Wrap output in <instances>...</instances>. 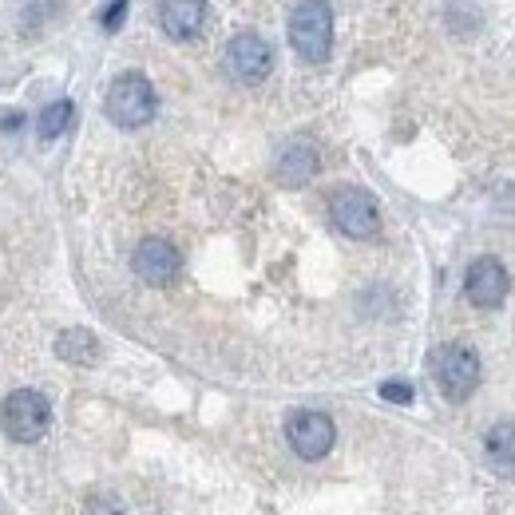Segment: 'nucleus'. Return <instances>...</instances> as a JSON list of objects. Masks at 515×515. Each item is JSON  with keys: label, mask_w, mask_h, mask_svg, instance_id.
I'll return each instance as SVG.
<instances>
[{"label": "nucleus", "mask_w": 515, "mask_h": 515, "mask_svg": "<svg viewBox=\"0 0 515 515\" xmlns=\"http://www.w3.org/2000/svg\"><path fill=\"white\" fill-rule=\"evenodd\" d=\"M432 381H436V389H440L452 405L468 401V397L476 393V385H480V357H476V349H468V345H460V341L440 345V349L432 353Z\"/></svg>", "instance_id": "nucleus-1"}, {"label": "nucleus", "mask_w": 515, "mask_h": 515, "mask_svg": "<svg viewBox=\"0 0 515 515\" xmlns=\"http://www.w3.org/2000/svg\"><path fill=\"white\" fill-rule=\"evenodd\" d=\"M290 44L309 64L329 60V48H333V8H329V0H302L294 8V16H290Z\"/></svg>", "instance_id": "nucleus-2"}, {"label": "nucleus", "mask_w": 515, "mask_h": 515, "mask_svg": "<svg viewBox=\"0 0 515 515\" xmlns=\"http://www.w3.org/2000/svg\"><path fill=\"white\" fill-rule=\"evenodd\" d=\"M155 107H159L155 88H151V80L143 72H123L111 84L107 100H103L107 119L119 123V127H143V123H151L155 119Z\"/></svg>", "instance_id": "nucleus-3"}, {"label": "nucleus", "mask_w": 515, "mask_h": 515, "mask_svg": "<svg viewBox=\"0 0 515 515\" xmlns=\"http://www.w3.org/2000/svg\"><path fill=\"white\" fill-rule=\"evenodd\" d=\"M48 424H52V409L36 389H16L0 409V428L16 444H36L48 432Z\"/></svg>", "instance_id": "nucleus-4"}, {"label": "nucleus", "mask_w": 515, "mask_h": 515, "mask_svg": "<svg viewBox=\"0 0 515 515\" xmlns=\"http://www.w3.org/2000/svg\"><path fill=\"white\" fill-rule=\"evenodd\" d=\"M329 214L337 222V230H345L349 238H373L381 230V210L377 199L361 187H341L329 203Z\"/></svg>", "instance_id": "nucleus-5"}, {"label": "nucleus", "mask_w": 515, "mask_h": 515, "mask_svg": "<svg viewBox=\"0 0 515 515\" xmlns=\"http://www.w3.org/2000/svg\"><path fill=\"white\" fill-rule=\"evenodd\" d=\"M274 68V48L258 32H238L226 48V72L242 84H262Z\"/></svg>", "instance_id": "nucleus-6"}, {"label": "nucleus", "mask_w": 515, "mask_h": 515, "mask_svg": "<svg viewBox=\"0 0 515 515\" xmlns=\"http://www.w3.org/2000/svg\"><path fill=\"white\" fill-rule=\"evenodd\" d=\"M286 440L302 460H321L333 448L337 428H333V420L325 412H294L286 420Z\"/></svg>", "instance_id": "nucleus-7"}, {"label": "nucleus", "mask_w": 515, "mask_h": 515, "mask_svg": "<svg viewBox=\"0 0 515 515\" xmlns=\"http://www.w3.org/2000/svg\"><path fill=\"white\" fill-rule=\"evenodd\" d=\"M179 266H183V258H179V250H175L167 238H143L139 250L131 254V270H135L147 286H167V282H175Z\"/></svg>", "instance_id": "nucleus-8"}, {"label": "nucleus", "mask_w": 515, "mask_h": 515, "mask_svg": "<svg viewBox=\"0 0 515 515\" xmlns=\"http://www.w3.org/2000/svg\"><path fill=\"white\" fill-rule=\"evenodd\" d=\"M464 290H468V302H472V306L496 309L504 298H508L512 278H508V270H504V262H500V258H476V262L468 266V282H464Z\"/></svg>", "instance_id": "nucleus-9"}, {"label": "nucleus", "mask_w": 515, "mask_h": 515, "mask_svg": "<svg viewBox=\"0 0 515 515\" xmlns=\"http://www.w3.org/2000/svg\"><path fill=\"white\" fill-rule=\"evenodd\" d=\"M159 24L171 40H191L206 24V0H163Z\"/></svg>", "instance_id": "nucleus-10"}, {"label": "nucleus", "mask_w": 515, "mask_h": 515, "mask_svg": "<svg viewBox=\"0 0 515 515\" xmlns=\"http://www.w3.org/2000/svg\"><path fill=\"white\" fill-rule=\"evenodd\" d=\"M317 167H321L317 147L306 143V139H298V143H290V147L282 151V159H278V179H282L286 187H306L309 179L317 175Z\"/></svg>", "instance_id": "nucleus-11"}, {"label": "nucleus", "mask_w": 515, "mask_h": 515, "mask_svg": "<svg viewBox=\"0 0 515 515\" xmlns=\"http://www.w3.org/2000/svg\"><path fill=\"white\" fill-rule=\"evenodd\" d=\"M56 353H60L68 365H96V361H100V341H96V333H88V329H64L60 341H56Z\"/></svg>", "instance_id": "nucleus-12"}, {"label": "nucleus", "mask_w": 515, "mask_h": 515, "mask_svg": "<svg viewBox=\"0 0 515 515\" xmlns=\"http://www.w3.org/2000/svg\"><path fill=\"white\" fill-rule=\"evenodd\" d=\"M488 460H492L496 472L515 476V420H500L488 432Z\"/></svg>", "instance_id": "nucleus-13"}, {"label": "nucleus", "mask_w": 515, "mask_h": 515, "mask_svg": "<svg viewBox=\"0 0 515 515\" xmlns=\"http://www.w3.org/2000/svg\"><path fill=\"white\" fill-rule=\"evenodd\" d=\"M72 100H56L44 107V115H40V139H56V135H64L68 131V123H72Z\"/></svg>", "instance_id": "nucleus-14"}, {"label": "nucleus", "mask_w": 515, "mask_h": 515, "mask_svg": "<svg viewBox=\"0 0 515 515\" xmlns=\"http://www.w3.org/2000/svg\"><path fill=\"white\" fill-rule=\"evenodd\" d=\"M381 397H385V401H393V405H412V385L389 381V385H381Z\"/></svg>", "instance_id": "nucleus-15"}, {"label": "nucleus", "mask_w": 515, "mask_h": 515, "mask_svg": "<svg viewBox=\"0 0 515 515\" xmlns=\"http://www.w3.org/2000/svg\"><path fill=\"white\" fill-rule=\"evenodd\" d=\"M123 12H127V0H115V4L103 12V28H107V32H115V28L123 24Z\"/></svg>", "instance_id": "nucleus-16"}]
</instances>
